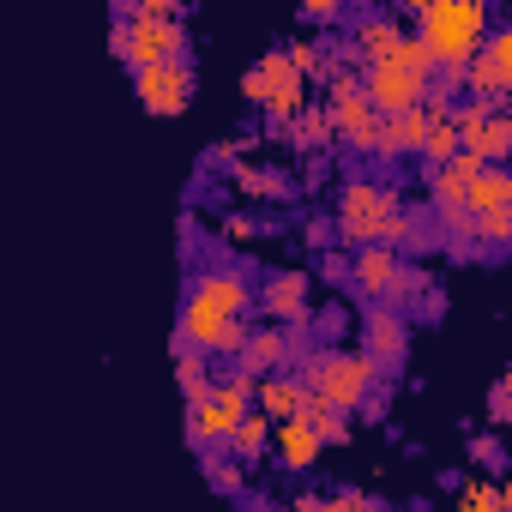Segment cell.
<instances>
[{"instance_id": "33", "label": "cell", "mask_w": 512, "mask_h": 512, "mask_svg": "<svg viewBox=\"0 0 512 512\" xmlns=\"http://www.w3.org/2000/svg\"><path fill=\"white\" fill-rule=\"evenodd\" d=\"M506 404H512V392H506V380H500V386H494V398H488V410H494V416H506Z\"/></svg>"}, {"instance_id": "27", "label": "cell", "mask_w": 512, "mask_h": 512, "mask_svg": "<svg viewBox=\"0 0 512 512\" xmlns=\"http://www.w3.org/2000/svg\"><path fill=\"white\" fill-rule=\"evenodd\" d=\"M127 19H151V25H169V19H181V0H139V7H127Z\"/></svg>"}, {"instance_id": "19", "label": "cell", "mask_w": 512, "mask_h": 512, "mask_svg": "<svg viewBox=\"0 0 512 512\" xmlns=\"http://www.w3.org/2000/svg\"><path fill=\"white\" fill-rule=\"evenodd\" d=\"M398 37H404V19H398V13H362V19H356V43H350V49H356V61H380Z\"/></svg>"}, {"instance_id": "13", "label": "cell", "mask_w": 512, "mask_h": 512, "mask_svg": "<svg viewBox=\"0 0 512 512\" xmlns=\"http://www.w3.org/2000/svg\"><path fill=\"white\" fill-rule=\"evenodd\" d=\"M133 97H139L151 115H181V109L193 103V67H187V61L145 67V73H133Z\"/></svg>"}, {"instance_id": "16", "label": "cell", "mask_w": 512, "mask_h": 512, "mask_svg": "<svg viewBox=\"0 0 512 512\" xmlns=\"http://www.w3.org/2000/svg\"><path fill=\"white\" fill-rule=\"evenodd\" d=\"M302 374H290V368H278V374H266V380H253V410H260L266 422H290L296 410H302Z\"/></svg>"}, {"instance_id": "15", "label": "cell", "mask_w": 512, "mask_h": 512, "mask_svg": "<svg viewBox=\"0 0 512 512\" xmlns=\"http://www.w3.org/2000/svg\"><path fill=\"white\" fill-rule=\"evenodd\" d=\"M464 217H470V229L512 217V175H506V169H482V175L464 187Z\"/></svg>"}, {"instance_id": "9", "label": "cell", "mask_w": 512, "mask_h": 512, "mask_svg": "<svg viewBox=\"0 0 512 512\" xmlns=\"http://www.w3.org/2000/svg\"><path fill=\"white\" fill-rule=\"evenodd\" d=\"M458 85L470 91V103H488V109L506 103V91H512V31H506V25H494V31L482 37V49L470 55V67H464Z\"/></svg>"}, {"instance_id": "4", "label": "cell", "mask_w": 512, "mask_h": 512, "mask_svg": "<svg viewBox=\"0 0 512 512\" xmlns=\"http://www.w3.org/2000/svg\"><path fill=\"white\" fill-rule=\"evenodd\" d=\"M356 85H362L368 109L386 121V115H404V109H416V103L428 97V85H434V61H428V49L404 31L380 61H362Z\"/></svg>"}, {"instance_id": "2", "label": "cell", "mask_w": 512, "mask_h": 512, "mask_svg": "<svg viewBox=\"0 0 512 512\" xmlns=\"http://www.w3.org/2000/svg\"><path fill=\"white\" fill-rule=\"evenodd\" d=\"M404 19L416 25L410 37L428 49L434 61V91H458L470 55L482 49V37L494 31V7L488 0H410Z\"/></svg>"}, {"instance_id": "7", "label": "cell", "mask_w": 512, "mask_h": 512, "mask_svg": "<svg viewBox=\"0 0 512 512\" xmlns=\"http://www.w3.org/2000/svg\"><path fill=\"white\" fill-rule=\"evenodd\" d=\"M241 97H253L278 127H290L296 115H302V103H308V79L290 67V55L284 49H266L260 61L247 67V79H241Z\"/></svg>"}, {"instance_id": "25", "label": "cell", "mask_w": 512, "mask_h": 512, "mask_svg": "<svg viewBox=\"0 0 512 512\" xmlns=\"http://www.w3.org/2000/svg\"><path fill=\"white\" fill-rule=\"evenodd\" d=\"M290 133H296V145H302V151H320V145H332V115L308 97V103H302V115L290 121Z\"/></svg>"}, {"instance_id": "32", "label": "cell", "mask_w": 512, "mask_h": 512, "mask_svg": "<svg viewBox=\"0 0 512 512\" xmlns=\"http://www.w3.org/2000/svg\"><path fill=\"white\" fill-rule=\"evenodd\" d=\"M223 235H235V241H241V235H253V217H229V223H223Z\"/></svg>"}, {"instance_id": "26", "label": "cell", "mask_w": 512, "mask_h": 512, "mask_svg": "<svg viewBox=\"0 0 512 512\" xmlns=\"http://www.w3.org/2000/svg\"><path fill=\"white\" fill-rule=\"evenodd\" d=\"M296 512H380V506L368 494H356V488H338V494H302Z\"/></svg>"}, {"instance_id": "21", "label": "cell", "mask_w": 512, "mask_h": 512, "mask_svg": "<svg viewBox=\"0 0 512 512\" xmlns=\"http://www.w3.org/2000/svg\"><path fill=\"white\" fill-rule=\"evenodd\" d=\"M272 446H278V458L290 464V470H308L314 458H320V440L308 434V422H272Z\"/></svg>"}, {"instance_id": "28", "label": "cell", "mask_w": 512, "mask_h": 512, "mask_svg": "<svg viewBox=\"0 0 512 512\" xmlns=\"http://www.w3.org/2000/svg\"><path fill=\"white\" fill-rule=\"evenodd\" d=\"M416 308H422V320H440V314H446V296H440V284H428Z\"/></svg>"}, {"instance_id": "31", "label": "cell", "mask_w": 512, "mask_h": 512, "mask_svg": "<svg viewBox=\"0 0 512 512\" xmlns=\"http://www.w3.org/2000/svg\"><path fill=\"white\" fill-rule=\"evenodd\" d=\"M314 326H320V332H332V338H338V332H344V308H338V302H332V308H320V320H314Z\"/></svg>"}, {"instance_id": "30", "label": "cell", "mask_w": 512, "mask_h": 512, "mask_svg": "<svg viewBox=\"0 0 512 512\" xmlns=\"http://www.w3.org/2000/svg\"><path fill=\"white\" fill-rule=\"evenodd\" d=\"M302 235H308V247H332V223H326V217H314Z\"/></svg>"}, {"instance_id": "22", "label": "cell", "mask_w": 512, "mask_h": 512, "mask_svg": "<svg viewBox=\"0 0 512 512\" xmlns=\"http://www.w3.org/2000/svg\"><path fill=\"white\" fill-rule=\"evenodd\" d=\"M272 446V422L260 416V410H247L241 422H235V434L223 440V452H235V464H247V458H260Z\"/></svg>"}, {"instance_id": "5", "label": "cell", "mask_w": 512, "mask_h": 512, "mask_svg": "<svg viewBox=\"0 0 512 512\" xmlns=\"http://www.w3.org/2000/svg\"><path fill=\"white\" fill-rule=\"evenodd\" d=\"M302 386H308L326 410L356 416V410H362V398L380 386V374L368 368V356H362V350H314V356L302 362Z\"/></svg>"}, {"instance_id": "20", "label": "cell", "mask_w": 512, "mask_h": 512, "mask_svg": "<svg viewBox=\"0 0 512 512\" xmlns=\"http://www.w3.org/2000/svg\"><path fill=\"white\" fill-rule=\"evenodd\" d=\"M464 151H470V157H476L482 169H500V157L512 151V115H506V109H494V115L482 121V133H476V139H470Z\"/></svg>"}, {"instance_id": "12", "label": "cell", "mask_w": 512, "mask_h": 512, "mask_svg": "<svg viewBox=\"0 0 512 512\" xmlns=\"http://www.w3.org/2000/svg\"><path fill=\"white\" fill-rule=\"evenodd\" d=\"M326 115H332V133H344L356 151H374V139H380V115L368 109V97H362L356 73L332 79V91H326Z\"/></svg>"}, {"instance_id": "1", "label": "cell", "mask_w": 512, "mask_h": 512, "mask_svg": "<svg viewBox=\"0 0 512 512\" xmlns=\"http://www.w3.org/2000/svg\"><path fill=\"white\" fill-rule=\"evenodd\" d=\"M247 302H253V290H247L241 272H223V266L199 272L193 290H187V302H181L175 344L199 350L205 362H235L241 344H247V332H253L247 326Z\"/></svg>"}, {"instance_id": "11", "label": "cell", "mask_w": 512, "mask_h": 512, "mask_svg": "<svg viewBox=\"0 0 512 512\" xmlns=\"http://www.w3.org/2000/svg\"><path fill=\"white\" fill-rule=\"evenodd\" d=\"M398 278H404L398 247H356V260L344 266V284H350L362 302L392 308V314H398Z\"/></svg>"}, {"instance_id": "23", "label": "cell", "mask_w": 512, "mask_h": 512, "mask_svg": "<svg viewBox=\"0 0 512 512\" xmlns=\"http://www.w3.org/2000/svg\"><path fill=\"white\" fill-rule=\"evenodd\" d=\"M175 380H181V392H187V404H199V398L211 392V362H205L199 350H187V344H175Z\"/></svg>"}, {"instance_id": "6", "label": "cell", "mask_w": 512, "mask_h": 512, "mask_svg": "<svg viewBox=\"0 0 512 512\" xmlns=\"http://www.w3.org/2000/svg\"><path fill=\"white\" fill-rule=\"evenodd\" d=\"M253 410V380L247 374H223V380H211V392L199 398V404H187V440L199 446V452H217L229 434H235V422Z\"/></svg>"}, {"instance_id": "29", "label": "cell", "mask_w": 512, "mask_h": 512, "mask_svg": "<svg viewBox=\"0 0 512 512\" xmlns=\"http://www.w3.org/2000/svg\"><path fill=\"white\" fill-rule=\"evenodd\" d=\"M211 482H217V488H241L247 476H241V464H211Z\"/></svg>"}, {"instance_id": "8", "label": "cell", "mask_w": 512, "mask_h": 512, "mask_svg": "<svg viewBox=\"0 0 512 512\" xmlns=\"http://www.w3.org/2000/svg\"><path fill=\"white\" fill-rule=\"evenodd\" d=\"M121 61H127L133 73L163 67V61H187V25H181V19H169V25L127 19V7H121Z\"/></svg>"}, {"instance_id": "10", "label": "cell", "mask_w": 512, "mask_h": 512, "mask_svg": "<svg viewBox=\"0 0 512 512\" xmlns=\"http://www.w3.org/2000/svg\"><path fill=\"white\" fill-rule=\"evenodd\" d=\"M362 356H368V368L386 380V374H398L404 368V356H410V314H392V308H362Z\"/></svg>"}, {"instance_id": "24", "label": "cell", "mask_w": 512, "mask_h": 512, "mask_svg": "<svg viewBox=\"0 0 512 512\" xmlns=\"http://www.w3.org/2000/svg\"><path fill=\"white\" fill-rule=\"evenodd\" d=\"M235 187L247 199H290V175L284 169H253V163H241L235 169Z\"/></svg>"}, {"instance_id": "17", "label": "cell", "mask_w": 512, "mask_h": 512, "mask_svg": "<svg viewBox=\"0 0 512 512\" xmlns=\"http://www.w3.org/2000/svg\"><path fill=\"white\" fill-rule=\"evenodd\" d=\"M278 368H284V326H260V332H247V344H241V356H235V374L266 380V374H278Z\"/></svg>"}, {"instance_id": "18", "label": "cell", "mask_w": 512, "mask_h": 512, "mask_svg": "<svg viewBox=\"0 0 512 512\" xmlns=\"http://www.w3.org/2000/svg\"><path fill=\"white\" fill-rule=\"evenodd\" d=\"M422 133H428L422 103H416V109H404V115H386V121H380V139H374V157H404V151H422Z\"/></svg>"}, {"instance_id": "14", "label": "cell", "mask_w": 512, "mask_h": 512, "mask_svg": "<svg viewBox=\"0 0 512 512\" xmlns=\"http://www.w3.org/2000/svg\"><path fill=\"white\" fill-rule=\"evenodd\" d=\"M308 272H272L266 278V290H260V308H266V326H302L308 314H314V302H308Z\"/></svg>"}, {"instance_id": "3", "label": "cell", "mask_w": 512, "mask_h": 512, "mask_svg": "<svg viewBox=\"0 0 512 512\" xmlns=\"http://www.w3.org/2000/svg\"><path fill=\"white\" fill-rule=\"evenodd\" d=\"M338 235L356 241V247H428L386 181H344V193H338Z\"/></svg>"}]
</instances>
